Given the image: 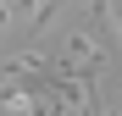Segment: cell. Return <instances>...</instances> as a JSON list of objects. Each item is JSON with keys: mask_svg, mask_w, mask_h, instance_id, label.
<instances>
[{"mask_svg": "<svg viewBox=\"0 0 122 116\" xmlns=\"http://www.w3.org/2000/svg\"><path fill=\"white\" fill-rule=\"evenodd\" d=\"M111 111H117V116H122V94H117V105H111Z\"/></svg>", "mask_w": 122, "mask_h": 116, "instance_id": "6da1fadb", "label": "cell"}]
</instances>
